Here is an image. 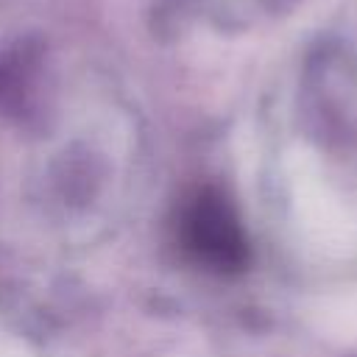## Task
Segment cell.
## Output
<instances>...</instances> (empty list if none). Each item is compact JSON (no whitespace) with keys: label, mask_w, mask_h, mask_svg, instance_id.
Masks as SVG:
<instances>
[{"label":"cell","mask_w":357,"mask_h":357,"mask_svg":"<svg viewBox=\"0 0 357 357\" xmlns=\"http://www.w3.org/2000/svg\"><path fill=\"white\" fill-rule=\"evenodd\" d=\"M176 240L187 259L215 273H234L248 259V245L237 212L212 187L195 190L178 206Z\"/></svg>","instance_id":"1"}]
</instances>
